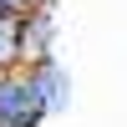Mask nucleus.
Listing matches in <instances>:
<instances>
[{
    "mask_svg": "<svg viewBox=\"0 0 127 127\" xmlns=\"http://www.w3.org/2000/svg\"><path fill=\"white\" fill-rule=\"evenodd\" d=\"M51 112L46 102L36 97V87H31L26 71H5L0 76V127H41Z\"/></svg>",
    "mask_w": 127,
    "mask_h": 127,
    "instance_id": "f257e3e1",
    "label": "nucleus"
},
{
    "mask_svg": "<svg viewBox=\"0 0 127 127\" xmlns=\"http://www.w3.org/2000/svg\"><path fill=\"white\" fill-rule=\"evenodd\" d=\"M56 36H61L56 5H41L31 15H20V71L41 66V61H56Z\"/></svg>",
    "mask_w": 127,
    "mask_h": 127,
    "instance_id": "f03ea898",
    "label": "nucleus"
},
{
    "mask_svg": "<svg viewBox=\"0 0 127 127\" xmlns=\"http://www.w3.org/2000/svg\"><path fill=\"white\" fill-rule=\"evenodd\" d=\"M31 76V87H36V97L46 102V112L51 117H61V112L71 107V71H66V61H41V66H31L26 71Z\"/></svg>",
    "mask_w": 127,
    "mask_h": 127,
    "instance_id": "7ed1b4c3",
    "label": "nucleus"
},
{
    "mask_svg": "<svg viewBox=\"0 0 127 127\" xmlns=\"http://www.w3.org/2000/svg\"><path fill=\"white\" fill-rule=\"evenodd\" d=\"M5 71H20V20L0 15V76Z\"/></svg>",
    "mask_w": 127,
    "mask_h": 127,
    "instance_id": "20e7f679",
    "label": "nucleus"
},
{
    "mask_svg": "<svg viewBox=\"0 0 127 127\" xmlns=\"http://www.w3.org/2000/svg\"><path fill=\"white\" fill-rule=\"evenodd\" d=\"M41 5H51V0H0V15H31V10H41Z\"/></svg>",
    "mask_w": 127,
    "mask_h": 127,
    "instance_id": "39448f33",
    "label": "nucleus"
}]
</instances>
